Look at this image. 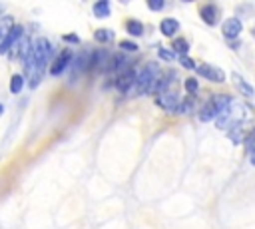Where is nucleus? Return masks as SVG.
I'll list each match as a JSON object with an SVG mask.
<instances>
[{"label": "nucleus", "mask_w": 255, "mask_h": 229, "mask_svg": "<svg viewBox=\"0 0 255 229\" xmlns=\"http://www.w3.org/2000/svg\"><path fill=\"white\" fill-rule=\"evenodd\" d=\"M159 30H161L163 36L171 38V36H175V32L179 30V22H177L175 18H163L161 24H159Z\"/></svg>", "instance_id": "ddd939ff"}, {"label": "nucleus", "mask_w": 255, "mask_h": 229, "mask_svg": "<svg viewBox=\"0 0 255 229\" xmlns=\"http://www.w3.org/2000/svg\"><path fill=\"white\" fill-rule=\"evenodd\" d=\"M94 40H96V42H100V44H108V42H112V40H114V32H112V30H108V28H100V30H96V32H94Z\"/></svg>", "instance_id": "f3484780"}, {"label": "nucleus", "mask_w": 255, "mask_h": 229, "mask_svg": "<svg viewBox=\"0 0 255 229\" xmlns=\"http://www.w3.org/2000/svg\"><path fill=\"white\" fill-rule=\"evenodd\" d=\"M50 56H52V44L46 38H38L32 44V50L24 60V70H26V78L30 82V88H36L42 82Z\"/></svg>", "instance_id": "f257e3e1"}, {"label": "nucleus", "mask_w": 255, "mask_h": 229, "mask_svg": "<svg viewBox=\"0 0 255 229\" xmlns=\"http://www.w3.org/2000/svg\"><path fill=\"white\" fill-rule=\"evenodd\" d=\"M171 52L173 54H179V56H187L189 52V42L185 38H175L173 44H171Z\"/></svg>", "instance_id": "dca6fc26"}, {"label": "nucleus", "mask_w": 255, "mask_h": 229, "mask_svg": "<svg viewBox=\"0 0 255 229\" xmlns=\"http://www.w3.org/2000/svg\"><path fill=\"white\" fill-rule=\"evenodd\" d=\"M90 66H92V52L86 50V52H82V54L76 58V62H74V78H76L78 74L90 70Z\"/></svg>", "instance_id": "f8f14e48"}, {"label": "nucleus", "mask_w": 255, "mask_h": 229, "mask_svg": "<svg viewBox=\"0 0 255 229\" xmlns=\"http://www.w3.org/2000/svg\"><path fill=\"white\" fill-rule=\"evenodd\" d=\"M197 74L209 82H215V84H223L225 82V72L213 64H199L197 66Z\"/></svg>", "instance_id": "423d86ee"}, {"label": "nucleus", "mask_w": 255, "mask_h": 229, "mask_svg": "<svg viewBox=\"0 0 255 229\" xmlns=\"http://www.w3.org/2000/svg\"><path fill=\"white\" fill-rule=\"evenodd\" d=\"M22 36H24V28H22L20 24H16V26L10 30V34H8V36H6V38L0 42V54L10 52V48H14Z\"/></svg>", "instance_id": "6e6552de"}, {"label": "nucleus", "mask_w": 255, "mask_h": 229, "mask_svg": "<svg viewBox=\"0 0 255 229\" xmlns=\"http://www.w3.org/2000/svg\"><path fill=\"white\" fill-rule=\"evenodd\" d=\"M245 117H247V108L243 104H239V102H231V106L223 114H219V117L215 119V125L219 129L231 131L235 127H241V123L245 121Z\"/></svg>", "instance_id": "f03ea898"}, {"label": "nucleus", "mask_w": 255, "mask_h": 229, "mask_svg": "<svg viewBox=\"0 0 255 229\" xmlns=\"http://www.w3.org/2000/svg\"><path fill=\"white\" fill-rule=\"evenodd\" d=\"M14 26H16V24L12 22V18H4V20L0 22V42L10 34V30H12Z\"/></svg>", "instance_id": "412c9836"}, {"label": "nucleus", "mask_w": 255, "mask_h": 229, "mask_svg": "<svg viewBox=\"0 0 255 229\" xmlns=\"http://www.w3.org/2000/svg\"><path fill=\"white\" fill-rule=\"evenodd\" d=\"M92 10H94V16H96V18H108V16H110V12H112V8H110V2H108V0H100V2H96Z\"/></svg>", "instance_id": "2eb2a0df"}, {"label": "nucleus", "mask_w": 255, "mask_h": 229, "mask_svg": "<svg viewBox=\"0 0 255 229\" xmlns=\"http://www.w3.org/2000/svg\"><path fill=\"white\" fill-rule=\"evenodd\" d=\"M2 114H4V106L0 104V115H2Z\"/></svg>", "instance_id": "7c9ffc66"}, {"label": "nucleus", "mask_w": 255, "mask_h": 229, "mask_svg": "<svg viewBox=\"0 0 255 229\" xmlns=\"http://www.w3.org/2000/svg\"><path fill=\"white\" fill-rule=\"evenodd\" d=\"M249 161H251V165H255V151L251 153V159H249Z\"/></svg>", "instance_id": "c756f323"}, {"label": "nucleus", "mask_w": 255, "mask_h": 229, "mask_svg": "<svg viewBox=\"0 0 255 229\" xmlns=\"http://www.w3.org/2000/svg\"><path fill=\"white\" fill-rule=\"evenodd\" d=\"M179 62H181V66H183L185 70H197L195 62H193L189 56H181V58H179Z\"/></svg>", "instance_id": "393cba45"}, {"label": "nucleus", "mask_w": 255, "mask_h": 229, "mask_svg": "<svg viewBox=\"0 0 255 229\" xmlns=\"http://www.w3.org/2000/svg\"><path fill=\"white\" fill-rule=\"evenodd\" d=\"M126 30H128V34H131V36H141V34H143V24H141L139 20H128V22H126Z\"/></svg>", "instance_id": "a211bd4d"}, {"label": "nucleus", "mask_w": 255, "mask_h": 229, "mask_svg": "<svg viewBox=\"0 0 255 229\" xmlns=\"http://www.w3.org/2000/svg\"><path fill=\"white\" fill-rule=\"evenodd\" d=\"M22 88H24V76L14 74V76L10 78V92H12V94H20Z\"/></svg>", "instance_id": "6ab92c4d"}, {"label": "nucleus", "mask_w": 255, "mask_h": 229, "mask_svg": "<svg viewBox=\"0 0 255 229\" xmlns=\"http://www.w3.org/2000/svg\"><path fill=\"white\" fill-rule=\"evenodd\" d=\"M231 78H233V84L237 86V90L243 94V96H247V98H253L255 96V92H253V88L239 76V74H231Z\"/></svg>", "instance_id": "4468645a"}, {"label": "nucleus", "mask_w": 255, "mask_h": 229, "mask_svg": "<svg viewBox=\"0 0 255 229\" xmlns=\"http://www.w3.org/2000/svg\"><path fill=\"white\" fill-rule=\"evenodd\" d=\"M165 4H163V0H147V8L149 10H153V12H157V10H161Z\"/></svg>", "instance_id": "cd10ccee"}, {"label": "nucleus", "mask_w": 255, "mask_h": 229, "mask_svg": "<svg viewBox=\"0 0 255 229\" xmlns=\"http://www.w3.org/2000/svg\"><path fill=\"white\" fill-rule=\"evenodd\" d=\"M120 48H122L124 52H137V48H139V46H137L135 42H129V40H122V42H120Z\"/></svg>", "instance_id": "b1692460"}, {"label": "nucleus", "mask_w": 255, "mask_h": 229, "mask_svg": "<svg viewBox=\"0 0 255 229\" xmlns=\"http://www.w3.org/2000/svg\"><path fill=\"white\" fill-rule=\"evenodd\" d=\"M157 54H159V58L161 60H165V62H171L173 60V52H169V50H165V48H157Z\"/></svg>", "instance_id": "bb28decb"}, {"label": "nucleus", "mask_w": 255, "mask_h": 229, "mask_svg": "<svg viewBox=\"0 0 255 229\" xmlns=\"http://www.w3.org/2000/svg\"><path fill=\"white\" fill-rule=\"evenodd\" d=\"M70 64H72V52H70V50H64V52L54 60V64L50 66V74H52V76H60V74H64V70H66Z\"/></svg>", "instance_id": "9d476101"}, {"label": "nucleus", "mask_w": 255, "mask_h": 229, "mask_svg": "<svg viewBox=\"0 0 255 229\" xmlns=\"http://www.w3.org/2000/svg\"><path fill=\"white\" fill-rule=\"evenodd\" d=\"M155 104H157L161 110L169 112V114H177L181 100H179V96H177L175 90H167V92H163V94H159V96L155 98Z\"/></svg>", "instance_id": "39448f33"}, {"label": "nucleus", "mask_w": 255, "mask_h": 229, "mask_svg": "<svg viewBox=\"0 0 255 229\" xmlns=\"http://www.w3.org/2000/svg\"><path fill=\"white\" fill-rule=\"evenodd\" d=\"M231 96H227V94H215V96H211L205 104H203V108L199 110V119L201 121H211V119H217L219 117V114H223L229 106H231Z\"/></svg>", "instance_id": "7ed1b4c3"}, {"label": "nucleus", "mask_w": 255, "mask_h": 229, "mask_svg": "<svg viewBox=\"0 0 255 229\" xmlns=\"http://www.w3.org/2000/svg\"><path fill=\"white\" fill-rule=\"evenodd\" d=\"M199 16H201V20H203L207 26H215V24L219 22V8H217L215 4H205V6H201Z\"/></svg>", "instance_id": "9b49d317"}, {"label": "nucleus", "mask_w": 255, "mask_h": 229, "mask_svg": "<svg viewBox=\"0 0 255 229\" xmlns=\"http://www.w3.org/2000/svg\"><path fill=\"white\" fill-rule=\"evenodd\" d=\"M193 108H195V98H193V96H187V98H183V100H181L177 114H189Z\"/></svg>", "instance_id": "aec40b11"}, {"label": "nucleus", "mask_w": 255, "mask_h": 229, "mask_svg": "<svg viewBox=\"0 0 255 229\" xmlns=\"http://www.w3.org/2000/svg\"><path fill=\"white\" fill-rule=\"evenodd\" d=\"M159 76H161L159 66H157V64H153V62H149V64H147V66L137 74L135 94H137V96H141V94H153V88H155V84H157Z\"/></svg>", "instance_id": "20e7f679"}, {"label": "nucleus", "mask_w": 255, "mask_h": 229, "mask_svg": "<svg viewBox=\"0 0 255 229\" xmlns=\"http://www.w3.org/2000/svg\"><path fill=\"white\" fill-rule=\"evenodd\" d=\"M227 135H229V139H231L233 143H241V141H243V129H241V127H235V129H231Z\"/></svg>", "instance_id": "5701e85b"}, {"label": "nucleus", "mask_w": 255, "mask_h": 229, "mask_svg": "<svg viewBox=\"0 0 255 229\" xmlns=\"http://www.w3.org/2000/svg\"><path fill=\"white\" fill-rule=\"evenodd\" d=\"M251 34H253V38H255V28H253V30H251Z\"/></svg>", "instance_id": "2f4dec72"}, {"label": "nucleus", "mask_w": 255, "mask_h": 229, "mask_svg": "<svg viewBox=\"0 0 255 229\" xmlns=\"http://www.w3.org/2000/svg\"><path fill=\"white\" fill-rule=\"evenodd\" d=\"M245 147H247V151H249V153H253V151H255V129L247 135V139H245Z\"/></svg>", "instance_id": "a878e982"}, {"label": "nucleus", "mask_w": 255, "mask_h": 229, "mask_svg": "<svg viewBox=\"0 0 255 229\" xmlns=\"http://www.w3.org/2000/svg\"><path fill=\"white\" fill-rule=\"evenodd\" d=\"M183 88H185V92H187L189 96H193V94L199 90V82H197L195 78H185V82H183Z\"/></svg>", "instance_id": "4be33fe9"}, {"label": "nucleus", "mask_w": 255, "mask_h": 229, "mask_svg": "<svg viewBox=\"0 0 255 229\" xmlns=\"http://www.w3.org/2000/svg\"><path fill=\"white\" fill-rule=\"evenodd\" d=\"M64 40H66V42H72V44H78V42H80V38H78V36H74V34H70V36H66Z\"/></svg>", "instance_id": "c85d7f7f"}, {"label": "nucleus", "mask_w": 255, "mask_h": 229, "mask_svg": "<svg viewBox=\"0 0 255 229\" xmlns=\"http://www.w3.org/2000/svg\"><path fill=\"white\" fill-rule=\"evenodd\" d=\"M135 82H137V74L133 72V68H129V70H126L124 74L118 76L116 88H118L122 94H128L131 88H135Z\"/></svg>", "instance_id": "0eeeda50"}, {"label": "nucleus", "mask_w": 255, "mask_h": 229, "mask_svg": "<svg viewBox=\"0 0 255 229\" xmlns=\"http://www.w3.org/2000/svg\"><path fill=\"white\" fill-rule=\"evenodd\" d=\"M241 30H243V24H241V20L235 18V16L227 18V20L223 22V26H221V32H223V36H225L227 40H235V38L241 34Z\"/></svg>", "instance_id": "1a4fd4ad"}]
</instances>
